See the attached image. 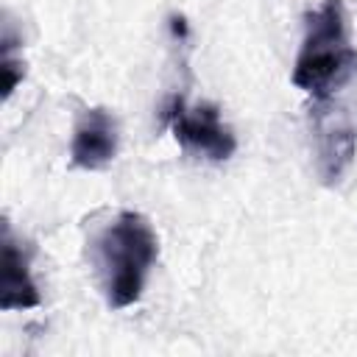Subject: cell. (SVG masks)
<instances>
[{
	"label": "cell",
	"mask_w": 357,
	"mask_h": 357,
	"mask_svg": "<svg viewBox=\"0 0 357 357\" xmlns=\"http://www.w3.org/2000/svg\"><path fill=\"white\" fill-rule=\"evenodd\" d=\"M159 240L148 218L139 212H120L98 237V265L103 276L106 301L126 310L139 301L145 279L156 262Z\"/></svg>",
	"instance_id": "obj_1"
},
{
	"label": "cell",
	"mask_w": 357,
	"mask_h": 357,
	"mask_svg": "<svg viewBox=\"0 0 357 357\" xmlns=\"http://www.w3.org/2000/svg\"><path fill=\"white\" fill-rule=\"evenodd\" d=\"M354 61L357 53L349 45V20L343 3H321L307 17L304 39L293 64V84L307 95L324 100L349 78Z\"/></svg>",
	"instance_id": "obj_2"
},
{
	"label": "cell",
	"mask_w": 357,
	"mask_h": 357,
	"mask_svg": "<svg viewBox=\"0 0 357 357\" xmlns=\"http://www.w3.org/2000/svg\"><path fill=\"white\" fill-rule=\"evenodd\" d=\"M165 123L176 142L195 156L223 162L237 151L234 131L220 120V112L209 103L187 106L181 95H173L165 106Z\"/></svg>",
	"instance_id": "obj_3"
},
{
	"label": "cell",
	"mask_w": 357,
	"mask_h": 357,
	"mask_svg": "<svg viewBox=\"0 0 357 357\" xmlns=\"http://www.w3.org/2000/svg\"><path fill=\"white\" fill-rule=\"evenodd\" d=\"M117 123L106 109H86L75 123L70 162L81 170H100L117 156Z\"/></svg>",
	"instance_id": "obj_4"
},
{
	"label": "cell",
	"mask_w": 357,
	"mask_h": 357,
	"mask_svg": "<svg viewBox=\"0 0 357 357\" xmlns=\"http://www.w3.org/2000/svg\"><path fill=\"white\" fill-rule=\"evenodd\" d=\"M42 296L31 273V259L25 248L17 245L11 229L3 226V245H0V307L3 310H31L39 307Z\"/></svg>",
	"instance_id": "obj_5"
},
{
	"label": "cell",
	"mask_w": 357,
	"mask_h": 357,
	"mask_svg": "<svg viewBox=\"0 0 357 357\" xmlns=\"http://www.w3.org/2000/svg\"><path fill=\"white\" fill-rule=\"evenodd\" d=\"M0 73H3V95L8 98V95L17 89V84L22 81V75H25V67H22V61L11 59L8 42L3 45V64H0Z\"/></svg>",
	"instance_id": "obj_6"
}]
</instances>
